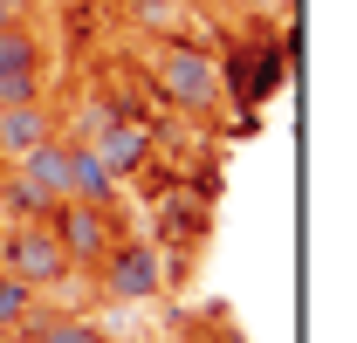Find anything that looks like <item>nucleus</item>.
Instances as JSON below:
<instances>
[{
    "mask_svg": "<svg viewBox=\"0 0 357 343\" xmlns=\"http://www.w3.org/2000/svg\"><path fill=\"white\" fill-rule=\"evenodd\" d=\"M7 103H42V69H0V110Z\"/></svg>",
    "mask_w": 357,
    "mask_h": 343,
    "instance_id": "4468645a",
    "label": "nucleus"
},
{
    "mask_svg": "<svg viewBox=\"0 0 357 343\" xmlns=\"http://www.w3.org/2000/svg\"><path fill=\"white\" fill-rule=\"evenodd\" d=\"M14 7H28V0H14Z\"/></svg>",
    "mask_w": 357,
    "mask_h": 343,
    "instance_id": "f3484780",
    "label": "nucleus"
},
{
    "mask_svg": "<svg viewBox=\"0 0 357 343\" xmlns=\"http://www.w3.org/2000/svg\"><path fill=\"white\" fill-rule=\"evenodd\" d=\"M14 337H21V343H110L89 316H48V309H35Z\"/></svg>",
    "mask_w": 357,
    "mask_h": 343,
    "instance_id": "1a4fd4ad",
    "label": "nucleus"
},
{
    "mask_svg": "<svg viewBox=\"0 0 357 343\" xmlns=\"http://www.w3.org/2000/svg\"><path fill=\"white\" fill-rule=\"evenodd\" d=\"M69 199L76 206H117V178H110V165L96 158V144H76V158H69Z\"/></svg>",
    "mask_w": 357,
    "mask_h": 343,
    "instance_id": "0eeeda50",
    "label": "nucleus"
},
{
    "mask_svg": "<svg viewBox=\"0 0 357 343\" xmlns=\"http://www.w3.org/2000/svg\"><path fill=\"white\" fill-rule=\"evenodd\" d=\"M0 69H42V35L28 21H7L0 28Z\"/></svg>",
    "mask_w": 357,
    "mask_h": 343,
    "instance_id": "f8f14e48",
    "label": "nucleus"
},
{
    "mask_svg": "<svg viewBox=\"0 0 357 343\" xmlns=\"http://www.w3.org/2000/svg\"><path fill=\"white\" fill-rule=\"evenodd\" d=\"M0 234H7V227H0Z\"/></svg>",
    "mask_w": 357,
    "mask_h": 343,
    "instance_id": "a211bd4d",
    "label": "nucleus"
},
{
    "mask_svg": "<svg viewBox=\"0 0 357 343\" xmlns=\"http://www.w3.org/2000/svg\"><path fill=\"white\" fill-rule=\"evenodd\" d=\"M48 227H55L69 268H96V261L110 254V213H103V206H76V199H62V206L48 213Z\"/></svg>",
    "mask_w": 357,
    "mask_h": 343,
    "instance_id": "20e7f679",
    "label": "nucleus"
},
{
    "mask_svg": "<svg viewBox=\"0 0 357 343\" xmlns=\"http://www.w3.org/2000/svg\"><path fill=\"white\" fill-rule=\"evenodd\" d=\"M69 158H76V144H62V137H42L35 151H21V158H14V172H21L28 185H42L48 199L62 206V199H69Z\"/></svg>",
    "mask_w": 357,
    "mask_h": 343,
    "instance_id": "39448f33",
    "label": "nucleus"
},
{
    "mask_svg": "<svg viewBox=\"0 0 357 343\" xmlns=\"http://www.w3.org/2000/svg\"><path fill=\"white\" fill-rule=\"evenodd\" d=\"M165 254L151 247V241H124V247H110V254L96 261V289L110 302H151L165 296Z\"/></svg>",
    "mask_w": 357,
    "mask_h": 343,
    "instance_id": "7ed1b4c3",
    "label": "nucleus"
},
{
    "mask_svg": "<svg viewBox=\"0 0 357 343\" xmlns=\"http://www.w3.org/2000/svg\"><path fill=\"white\" fill-rule=\"evenodd\" d=\"M158 89H165V103L206 117V110H220V62L192 42H165L158 48Z\"/></svg>",
    "mask_w": 357,
    "mask_h": 343,
    "instance_id": "f257e3e1",
    "label": "nucleus"
},
{
    "mask_svg": "<svg viewBox=\"0 0 357 343\" xmlns=\"http://www.w3.org/2000/svg\"><path fill=\"white\" fill-rule=\"evenodd\" d=\"M0 213H7V227H14V220H48L55 199H48L42 185H28L21 172H7V178H0Z\"/></svg>",
    "mask_w": 357,
    "mask_h": 343,
    "instance_id": "9d476101",
    "label": "nucleus"
},
{
    "mask_svg": "<svg viewBox=\"0 0 357 343\" xmlns=\"http://www.w3.org/2000/svg\"><path fill=\"white\" fill-rule=\"evenodd\" d=\"M7 21H21V7H14V0H0V28H7Z\"/></svg>",
    "mask_w": 357,
    "mask_h": 343,
    "instance_id": "2eb2a0df",
    "label": "nucleus"
},
{
    "mask_svg": "<svg viewBox=\"0 0 357 343\" xmlns=\"http://www.w3.org/2000/svg\"><path fill=\"white\" fill-rule=\"evenodd\" d=\"M248 7H255V14H275V7H289V0H248Z\"/></svg>",
    "mask_w": 357,
    "mask_h": 343,
    "instance_id": "dca6fc26",
    "label": "nucleus"
},
{
    "mask_svg": "<svg viewBox=\"0 0 357 343\" xmlns=\"http://www.w3.org/2000/svg\"><path fill=\"white\" fill-rule=\"evenodd\" d=\"M124 7H131V21L144 28V35H165L178 14H185V0H124Z\"/></svg>",
    "mask_w": 357,
    "mask_h": 343,
    "instance_id": "ddd939ff",
    "label": "nucleus"
},
{
    "mask_svg": "<svg viewBox=\"0 0 357 343\" xmlns=\"http://www.w3.org/2000/svg\"><path fill=\"white\" fill-rule=\"evenodd\" d=\"M0 268L21 275L28 289H55V282H69V254H62V241H55L48 220H14V227L0 234Z\"/></svg>",
    "mask_w": 357,
    "mask_h": 343,
    "instance_id": "f03ea898",
    "label": "nucleus"
},
{
    "mask_svg": "<svg viewBox=\"0 0 357 343\" xmlns=\"http://www.w3.org/2000/svg\"><path fill=\"white\" fill-rule=\"evenodd\" d=\"M35 309H42V289H28L21 275H7V268H0V337H14Z\"/></svg>",
    "mask_w": 357,
    "mask_h": 343,
    "instance_id": "9b49d317",
    "label": "nucleus"
},
{
    "mask_svg": "<svg viewBox=\"0 0 357 343\" xmlns=\"http://www.w3.org/2000/svg\"><path fill=\"white\" fill-rule=\"evenodd\" d=\"M96 158L110 165V178H124V172H137L144 158H151V130H137V124H117V117H103Z\"/></svg>",
    "mask_w": 357,
    "mask_h": 343,
    "instance_id": "6e6552de",
    "label": "nucleus"
},
{
    "mask_svg": "<svg viewBox=\"0 0 357 343\" xmlns=\"http://www.w3.org/2000/svg\"><path fill=\"white\" fill-rule=\"evenodd\" d=\"M42 137H55V110L48 103H7L0 110V158H21Z\"/></svg>",
    "mask_w": 357,
    "mask_h": 343,
    "instance_id": "423d86ee",
    "label": "nucleus"
}]
</instances>
